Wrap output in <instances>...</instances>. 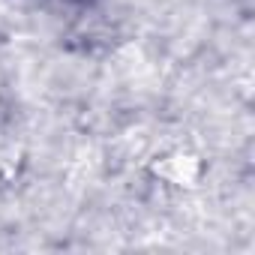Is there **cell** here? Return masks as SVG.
<instances>
[{"instance_id":"obj_1","label":"cell","mask_w":255,"mask_h":255,"mask_svg":"<svg viewBox=\"0 0 255 255\" xmlns=\"http://www.w3.org/2000/svg\"><path fill=\"white\" fill-rule=\"evenodd\" d=\"M204 171H207L204 159L192 150H183V147L168 150L150 162V174L174 189H195L204 180Z\"/></svg>"},{"instance_id":"obj_2","label":"cell","mask_w":255,"mask_h":255,"mask_svg":"<svg viewBox=\"0 0 255 255\" xmlns=\"http://www.w3.org/2000/svg\"><path fill=\"white\" fill-rule=\"evenodd\" d=\"M21 159H24V147H21V141H18L12 132L0 129V177L6 180V177L18 174Z\"/></svg>"}]
</instances>
